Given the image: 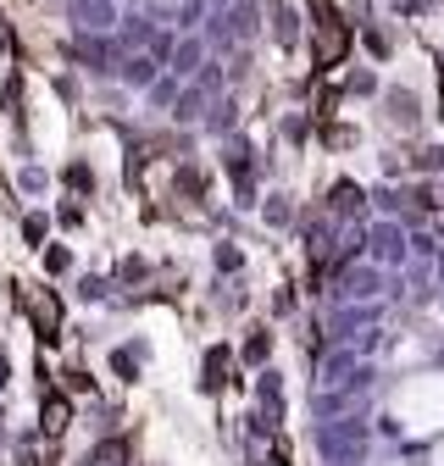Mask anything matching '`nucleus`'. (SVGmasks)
<instances>
[{
    "instance_id": "nucleus-1",
    "label": "nucleus",
    "mask_w": 444,
    "mask_h": 466,
    "mask_svg": "<svg viewBox=\"0 0 444 466\" xmlns=\"http://www.w3.org/2000/svg\"><path fill=\"white\" fill-rule=\"evenodd\" d=\"M12 289H17V306H23V317L34 322L39 344H56V339H62V295H56L50 283H12Z\"/></svg>"
},
{
    "instance_id": "nucleus-2",
    "label": "nucleus",
    "mask_w": 444,
    "mask_h": 466,
    "mask_svg": "<svg viewBox=\"0 0 444 466\" xmlns=\"http://www.w3.org/2000/svg\"><path fill=\"white\" fill-rule=\"evenodd\" d=\"M67 422H73V405H67L62 394H45V433L56 439V433H62Z\"/></svg>"
},
{
    "instance_id": "nucleus-3",
    "label": "nucleus",
    "mask_w": 444,
    "mask_h": 466,
    "mask_svg": "<svg viewBox=\"0 0 444 466\" xmlns=\"http://www.w3.org/2000/svg\"><path fill=\"white\" fill-rule=\"evenodd\" d=\"M306 6H311V28H317V34L345 28V17H339V6H333V0H306Z\"/></svg>"
},
{
    "instance_id": "nucleus-4",
    "label": "nucleus",
    "mask_w": 444,
    "mask_h": 466,
    "mask_svg": "<svg viewBox=\"0 0 444 466\" xmlns=\"http://www.w3.org/2000/svg\"><path fill=\"white\" fill-rule=\"evenodd\" d=\"M328 206L350 217V211H361V189H356L350 178H339V184H333V189H328Z\"/></svg>"
},
{
    "instance_id": "nucleus-5",
    "label": "nucleus",
    "mask_w": 444,
    "mask_h": 466,
    "mask_svg": "<svg viewBox=\"0 0 444 466\" xmlns=\"http://www.w3.org/2000/svg\"><path fill=\"white\" fill-rule=\"evenodd\" d=\"M333 111H339V89H328V84H322V89H317V106H311V116H317V123L328 128V123H333Z\"/></svg>"
},
{
    "instance_id": "nucleus-6",
    "label": "nucleus",
    "mask_w": 444,
    "mask_h": 466,
    "mask_svg": "<svg viewBox=\"0 0 444 466\" xmlns=\"http://www.w3.org/2000/svg\"><path fill=\"white\" fill-rule=\"evenodd\" d=\"M222 167H228V178L245 189L250 184V150H228V161H222Z\"/></svg>"
},
{
    "instance_id": "nucleus-7",
    "label": "nucleus",
    "mask_w": 444,
    "mask_h": 466,
    "mask_svg": "<svg viewBox=\"0 0 444 466\" xmlns=\"http://www.w3.org/2000/svg\"><path fill=\"white\" fill-rule=\"evenodd\" d=\"M62 178H67V184H73V189H78V195H95V172H89V167H84V161H73V167H67V172H62Z\"/></svg>"
},
{
    "instance_id": "nucleus-8",
    "label": "nucleus",
    "mask_w": 444,
    "mask_h": 466,
    "mask_svg": "<svg viewBox=\"0 0 444 466\" xmlns=\"http://www.w3.org/2000/svg\"><path fill=\"white\" fill-rule=\"evenodd\" d=\"M67 267H73V250H67V245H50V250H45V272H50V278H62Z\"/></svg>"
},
{
    "instance_id": "nucleus-9",
    "label": "nucleus",
    "mask_w": 444,
    "mask_h": 466,
    "mask_svg": "<svg viewBox=\"0 0 444 466\" xmlns=\"http://www.w3.org/2000/svg\"><path fill=\"white\" fill-rule=\"evenodd\" d=\"M178 195H189V200H206V178H200L195 167H184V172H178Z\"/></svg>"
},
{
    "instance_id": "nucleus-10",
    "label": "nucleus",
    "mask_w": 444,
    "mask_h": 466,
    "mask_svg": "<svg viewBox=\"0 0 444 466\" xmlns=\"http://www.w3.org/2000/svg\"><path fill=\"white\" fill-rule=\"evenodd\" d=\"M222 367H228V350H211L206 356V389H222Z\"/></svg>"
},
{
    "instance_id": "nucleus-11",
    "label": "nucleus",
    "mask_w": 444,
    "mask_h": 466,
    "mask_svg": "<svg viewBox=\"0 0 444 466\" xmlns=\"http://www.w3.org/2000/svg\"><path fill=\"white\" fill-rule=\"evenodd\" d=\"M6 111H12V123H23V78L17 73L6 78Z\"/></svg>"
},
{
    "instance_id": "nucleus-12",
    "label": "nucleus",
    "mask_w": 444,
    "mask_h": 466,
    "mask_svg": "<svg viewBox=\"0 0 444 466\" xmlns=\"http://www.w3.org/2000/svg\"><path fill=\"white\" fill-rule=\"evenodd\" d=\"M267 350H272V333H267V328H256V333H250V344H245V356H250V361H267Z\"/></svg>"
},
{
    "instance_id": "nucleus-13",
    "label": "nucleus",
    "mask_w": 444,
    "mask_h": 466,
    "mask_svg": "<svg viewBox=\"0 0 444 466\" xmlns=\"http://www.w3.org/2000/svg\"><path fill=\"white\" fill-rule=\"evenodd\" d=\"M361 45H367V50L378 56V62H383V56H388V34H378V28H367V34H361Z\"/></svg>"
},
{
    "instance_id": "nucleus-14",
    "label": "nucleus",
    "mask_w": 444,
    "mask_h": 466,
    "mask_svg": "<svg viewBox=\"0 0 444 466\" xmlns=\"http://www.w3.org/2000/svg\"><path fill=\"white\" fill-rule=\"evenodd\" d=\"M23 239L28 245H45V217H23Z\"/></svg>"
},
{
    "instance_id": "nucleus-15",
    "label": "nucleus",
    "mask_w": 444,
    "mask_h": 466,
    "mask_svg": "<svg viewBox=\"0 0 444 466\" xmlns=\"http://www.w3.org/2000/svg\"><path fill=\"white\" fill-rule=\"evenodd\" d=\"M272 311H278V317H289V311H295V283H284V289H278V300H272Z\"/></svg>"
},
{
    "instance_id": "nucleus-16",
    "label": "nucleus",
    "mask_w": 444,
    "mask_h": 466,
    "mask_svg": "<svg viewBox=\"0 0 444 466\" xmlns=\"http://www.w3.org/2000/svg\"><path fill=\"white\" fill-rule=\"evenodd\" d=\"M439 89H444V56H439Z\"/></svg>"
},
{
    "instance_id": "nucleus-17",
    "label": "nucleus",
    "mask_w": 444,
    "mask_h": 466,
    "mask_svg": "<svg viewBox=\"0 0 444 466\" xmlns=\"http://www.w3.org/2000/svg\"><path fill=\"white\" fill-rule=\"evenodd\" d=\"M17 466H39V461H34V455H23V461H17Z\"/></svg>"
},
{
    "instance_id": "nucleus-18",
    "label": "nucleus",
    "mask_w": 444,
    "mask_h": 466,
    "mask_svg": "<svg viewBox=\"0 0 444 466\" xmlns=\"http://www.w3.org/2000/svg\"><path fill=\"white\" fill-rule=\"evenodd\" d=\"M439 116H444V89H439Z\"/></svg>"
}]
</instances>
